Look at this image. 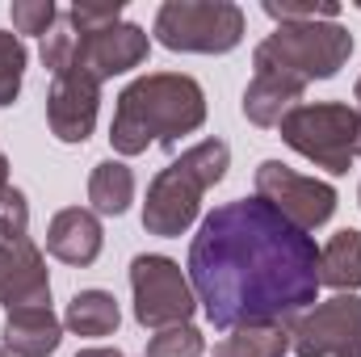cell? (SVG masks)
<instances>
[{
  "label": "cell",
  "instance_id": "obj_4",
  "mask_svg": "<svg viewBox=\"0 0 361 357\" xmlns=\"http://www.w3.org/2000/svg\"><path fill=\"white\" fill-rule=\"evenodd\" d=\"M353 55V34L341 21H290L277 25L252 51L257 72H277L298 85L332 80Z\"/></svg>",
  "mask_w": 361,
  "mask_h": 357
},
{
  "label": "cell",
  "instance_id": "obj_22",
  "mask_svg": "<svg viewBox=\"0 0 361 357\" xmlns=\"http://www.w3.org/2000/svg\"><path fill=\"white\" fill-rule=\"evenodd\" d=\"M8 17H13L17 38H21V34H38V38H47V34L55 30V21H59V8H55L51 0H13Z\"/></svg>",
  "mask_w": 361,
  "mask_h": 357
},
{
  "label": "cell",
  "instance_id": "obj_7",
  "mask_svg": "<svg viewBox=\"0 0 361 357\" xmlns=\"http://www.w3.org/2000/svg\"><path fill=\"white\" fill-rule=\"evenodd\" d=\"M130 294H135V320L152 332L189 324L197 311L189 273L173 257H160V253H139L130 261Z\"/></svg>",
  "mask_w": 361,
  "mask_h": 357
},
{
  "label": "cell",
  "instance_id": "obj_8",
  "mask_svg": "<svg viewBox=\"0 0 361 357\" xmlns=\"http://www.w3.org/2000/svg\"><path fill=\"white\" fill-rule=\"evenodd\" d=\"M257 198H265L286 223H294L307 236L315 227H324L336 214V202H341L336 185H328L319 177H302V173H294L281 160H261V169H257Z\"/></svg>",
  "mask_w": 361,
  "mask_h": 357
},
{
  "label": "cell",
  "instance_id": "obj_25",
  "mask_svg": "<svg viewBox=\"0 0 361 357\" xmlns=\"http://www.w3.org/2000/svg\"><path fill=\"white\" fill-rule=\"evenodd\" d=\"M63 21H68L76 34H97V30L122 21V0H114V4H72V8L63 13Z\"/></svg>",
  "mask_w": 361,
  "mask_h": 357
},
{
  "label": "cell",
  "instance_id": "obj_32",
  "mask_svg": "<svg viewBox=\"0 0 361 357\" xmlns=\"http://www.w3.org/2000/svg\"><path fill=\"white\" fill-rule=\"evenodd\" d=\"M357 202H361V185H357Z\"/></svg>",
  "mask_w": 361,
  "mask_h": 357
},
{
  "label": "cell",
  "instance_id": "obj_26",
  "mask_svg": "<svg viewBox=\"0 0 361 357\" xmlns=\"http://www.w3.org/2000/svg\"><path fill=\"white\" fill-rule=\"evenodd\" d=\"M13 189H17V185H13V181H8V156H4V152H0V202H4V198H8V193H13Z\"/></svg>",
  "mask_w": 361,
  "mask_h": 357
},
{
  "label": "cell",
  "instance_id": "obj_11",
  "mask_svg": "<svg viewBox=\"0 0 361 357\" xmlns=\"http://www.w3.org/2000/svg\"><path fill=\"white\" fill-rule=\"evenodd\" d=\"M101 109V80L89 76L85 68H68L55 76L47 92V126L59 143H85L97 126Z\"/></svg>",
  "mask_w": 361,
  "mask_h": 357
},
{
  "label": "cell",
  "instance_id": "obj_10",
  "mask_svg": "<svg viewBox=\"0 0 361 357\" xmlns=\"http://www.w3.org/2000/svg\"><path fill=\"white\" fill-rule=\"evenodd\" d=\"M147 55H152L147 30L130 25V21H118V25H105L97 34H76V59H72V68H85L89 76H97L105 85L114 76H126V72L143 68Z\"/></svg>",
  "mask_w": 361,
  "mask_h": 357
},
{
  "label": "cell",
  "instance_id": "obj_14",
  "mask_svg": "<svg viewBox=\"0 0 361 357\" xmlns=\"http://www.w3.org/2000/svg\"><path fill=\"white\" fill-rule=\"evenodd\" d=\"M63 345V320L51 307L4 311V349L13 357H51Z\"/></svg>",
  "mask_w": 361,
  "mask_h": 357
},
{
  "label": "cell",
  "instance_id": "obj_24",
  "mask_svg": "<svg viewBox=\"0 0 361 357\" xmlns=\"http://www.w3.org/2000/svg\"><path fill=\"white\" fill-rule=\"evenodd\" d=\"M38 55H42V63H47V72H51V76L68 72V68H72V59H76V30L59 17V21H55V30L42 38V51H38Z\"/></svg>",
  "mask_w": 361,
  "mask_h": 357
},
{
  "label": "cell",
  "instance_id": "obj_16",
  "mask_svg": "<svg viewBox=\"0 0 361 357\" xmlns=\"http://www.w3.org/2000/svg\"><path fill=\"white\" fill-rule=\"evenodd\" d=\"M319 286H332L341 294L361 290V231L345 227L319 248Z\"/></svg>",
  "mask_w": 361,
  "mask_h": 357
},
{
  "label": "cell",
  "instance_id": "obj_3",
  "mask_svg": "<svg viewBox=\"0 0 361 357\" xmlns=\"http://www.w3.org/2000/svg\"><path fill=\"white\" fill-rule=\"evenodd\" d=\"M227 169H231V147L223 139H202L189 152H180V160L160 169L156 181L147 185L143 231L160 240L185 236L202 214V193L227 177Z\"/></svg>",
  "mask_w": 361,
  "mask_h": 357
},
{
  "label": "cell",
  "instance_id": "obj_20",
  "mask_svg": "<svg viewBox=\"0 0 361 357\" xmlns=\"http://www.w3.org/2000/svg\"><path fill=\"white\" fill-rule=\"evenodd\" d=\"M21 80H25V42L0 30V109L21 97Z\"/></svg>",
  "mask_w": 361,
  "mask_h": 357
},
{
  "label": "cell",
  "instance_id": "obj_21",
  "mask_svg": "<svg viewBox=\"0 0 361 357\" xmlns=\"http://www.w3.org/2000/svg\"><path fill=\"white\" fill-rule=\"evenodd\" d=\"M206 353V337L193 328V324H177V328H160L143 357H202Z\"/></svg>",
  "mask_w": 361,
  "mask_h": 357
},
{
  "label": "cell",
  "instance_id": "obj_31",
  "mask_svg": "<svg viewBox=\"0 0 361 357\" xmlns=\"http://www.w3.org/2000/svg\"><path fill=\"white\" fill-rule=\"evenodd\" d=\"M0 357H13V353H8V349H4V345H0Z\"/></svg>",
  "mask_w": 361,
  "mask_h": 357
},
{
  "label": "cell",
  "instance_id": "obj_29",
  "mask_svg": "<svg viewBox=\"0 0 361 357\" xmlns=\"http://www.w3.org/2000/svg\"><path fill=\"white\" fill-rule=\"evenodd\" d=\"M341 357H361V337H357V341H353V345H349V349H345Z\"/></svg>",
  "mask_w": 361,
  "mask_h": 357
},
{
  "label": "cell",
  "instance_id": "obj_23",
  "mask_svg": "<svg viewBox=\"0 0 361 357\" xmlns=\"http://www.w3.org/2000/svg\"><path fill=\"white\" fill-rule=\"evenodd\" d=\"M265 13H269L277 25H290V21H336L341 17V4L324 0H265Z\"/></svg>",
  "mask_w": 361,
  "mask_h": 357
},
{
  "label": "cell",
  "instance_id": "obj_9",
  "mask_svg": "<svg viewBox=\"0 0 361 357\" xmlns=\"http://www.w3.org/2000/svg\"><path fill=\"white\" fill-rule=\"evenodd\" d=\"M361 337V298L332 294L302 311L290 324V353L294 357H341Z\"/></svg>",
  "mask_w": 361,
  "mask_h": 357
},
{
  "label": "cell",
  "instance_id": "obj_28",
  "mask_svg": "<svg viewBox=\"0 0 361 357\" xmlns=\"http://www.w3.org/2000/svg\"><path fill=\"white\" fill-rule=\"evenodd\" d=\"M76 357H126L122 349H105V345H97V349H80Z\"/></svg>",
  "mask_w": 361,
  "mask_h": 357
},
{
  "label": "cell",
  "instance_id": "obj_18",
  "mask_svg": "<svg viewBox=\"0 0 361 357\" xmlns=\"http://www.w3.org/2000/svg\"><path fill=\"white\" fill-rule=\"evenodd\" d=\"M89 202L92 214H126L135 202V173L122 160H101L89 173Z\"/></svg>",
  "mask_w": 361,
  "mask_h": 357
},
{
  "label": "cell",
  "instance_id": "obj_17",
  "mask_svg": "<svg viewBox=\"0 0 361 357\" xmlns=\"http://www.w3.org/2000/svg\"><path fill=\"white\" fill-rule=\"evenodd\" d=\"M118 324H122V307L109 290H80L63 311V328L76 337H114Z\"/></svg>",
  "mask_w": 361,
  "mask_h": 357
},
{
  "label": "cell",
  "instance_id": "obj_5",
  "mask_svg": "<svg viewBox=\"0 0 361 357\" xmlns=\"http://www.w3.org/2000/svg\"><path fill=\"white\" fill-rule=\"evenodd\" d=\"M277 131L290 152L328 177H345L361 160V109L345 101H302L277 122Z\"/></svg>",
  "mask_w": 361,
  "mask_h": 357
},
{
  "label": "cell",
  "instance_id": "obj_30",
  "mask_svg": "<svg viewBox=\"0 0 361 357\" xmlns=\"http://www.w3.org/2000/svg\"><path fill=\"white\" fill-rule=\"evenodd\" d=\"M353 97H357V105H361V80H357V89H353Z\"/></svg>",
  "mask_w": 361,
  "mask_h": 357
},
{
  "label": "cell",
  "instance_id": "obj_15",
  "mask_svg": "<svg viewBox=\"0 0 361 357\" xmlns=\"http://www.w3.org/2000/svg\"><path fill=\"white\" fill-rule=\"evenodd\" d=\"M307 85L277 76V72H252V85L244 89V118L252 126H277L294 105H302Z\"/></svg>",
  "mask_w": 361,
  "mask_h": 357
},
{
  "label": "cell",
  "instance_id": "obj_6",
  "mask_svg": "<svg viewBox=\"0 0 361 357\" xmlns=\"http://www.w3.org/2000/svg\"><path fill=\"white\" fill-rule=\"evenodd\" d=\"M248 17L231 0H164L156 8V42L185 55H227L244 42Z\"/></svg>",
  "mask_w": 361,
  "mask_h": 357
},
{
  "label": "cell",
  "instance_id": "obj_2",
  "mask_svg": "<svg viewBox=\"0 0 361 357\" xmlns=\"http://www.w3.org/2000/svg\"><path fill=\"white\" fill-rule=\"evenodd\" d=\"M206 92L185 72H147L118 92L109 143L118 156H143L152 143L177 147L180 135L202 131Z\"/></svg>",
  "mask_w": 361,
  "mask_h": 357
},
{
  "label": "cell",
  "instance_id": "obj_19",
  "mask_svg": "<svg viewBox=\"0 0 361 357\" xmlns=\"http://www.w3.org/2000/svg\"><path fill=\"white\" fill-rule=\"evenodd\" d=\"M290 353V324H248L219 341L214 357H286Z\"/></svg>",
  "mask_w": 361,
  "mask_h": 357
},
{
  "label": "cell",
  "instance_id": "obj_27",
  "mask_svg": "<svg viewBox=\"0 0 361 357\" xmlns=\"http://www.w3.org/2000/svg\"><path fill=\"white\" fill-rule=\"evenodd\" d=\"M8 269H13V244H0V290L8 282Z\"/></svg>",
  "mask_w": 361,
  "mask_h": 357
},
{
  "label": "cell",
  "instance_id": "obj_12",
  "mask_svg": "<svg viewBox=\"0 0 361 357\" xmlns=\"http://www.w3.org/2000/svg\"><path fill=\"white\" fill-rule=\"evenodd\" d=\"M101 244H105V231H101V219L85 210V206H68L51 219L47 227V253L63 265L89 269L101 257Z\"/></svg>",
  "mask_w": 361,
  "mask_h": 357
},
{
  "label": "cell",
  "instance_id": "obj_13",
  "mask_svg": "<svg viewBox=\"0 0 361 357\" xmlns=\"http://www.w3.org/2000/svg\"><path fill=\"white\" fill-rule=\"evenodd\" d=\"M0 307L4 311L51 307V273H47V261L30 236L13 240V269H8V282L0 290Z\"/></svg>",
  "mask_w": 361,
  "mask_h": 357
},
{
  "label": "cell",
  "instance_id": "obj_1",
  "mask_svg": "<svg viewBox=\"0 0 361 357\" xmlns=\"http://www.w3.org/2000/svg\"><path fill=\"white\" fill-rule=\"evenodd\" d=\"M189 286L219 332L248 324H294L315 307L319 248L265 198L214 206L189 240Z\"/></svg>",
  "mask_w": 361,
  "mask_h": 357
}]
</instances>
